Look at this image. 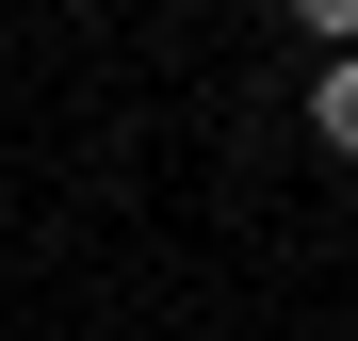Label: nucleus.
Masks as SVG:
<instances>
[{"label": "nucleus", "mask_w": 358, "mask_h": 341, "mask_svg": "<svg viewBox=\"0 0 358 341\" xmlns=\"http://www.w3.org/2000/svg\"><path fill=\"white\" fill-rule=\"evenodd\" d=\"M310 130H326V146H358V49H342V66L310 82Z\"/></svg>", "instance_id": "f257e3e1"}, {"label": "nucleus", "mask_w": 358, "mask_h": 341, "mask_svg": "<svg viewBox=\"0 0 358 341\" xmlns=\"http://www.w3.org/2000/svg\"><path fill=\"white\" fill-rule=\"evenodd\" d=\"M293 33H326V49H342V33H358V0H293Z\"/></svg>", "instance_id": "f03ea898"}]
</instances>
